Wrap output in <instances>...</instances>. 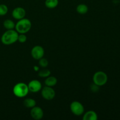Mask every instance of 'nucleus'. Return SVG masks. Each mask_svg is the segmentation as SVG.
Instances as JSON below:
<instances>
[{
    "mask_svg": "<svg viewBox=\"0 0 120 120\" xmlns=\"http://www.w3.org/2000/svg\"><path fill=\"white\" fill-rule=\"evenodd\" d=\"M45 4L47 8L49 9H53L58 5L59 1L58 0H46Z\"/></svg>",
    "mask_w": 120,
    "mask_h": 120,
    "instance_id": "obj_15",
    "label": "nucleus"
},
{
    "mask_svg": "<svg viewBox=\"0 0 120 120\" xmlns=\"http://www.w3.org/2000/svg\"><path fill=\"white\" fill-rule=\"evenodd\" d=\"M41 94L43 98L47 100H50L54 98L55 97V91L52 88V87L45 86L42 89L41 91Z\"/></svg>",
    "mask_w": 120,
    "mask_h": 120,
    "instance_id": "obj_6",
    "label": "nucleus"
},
{
    "mask_svg": "<svg viewBox=\"0 0 120 120\" xmlns=\"http://www.w3.org/2000/svg\"><path fill=\"white\" fill-rule=\"evenodd\" d=\"M4 27L7 30L13 29L15 27V25L14 22L11 19H6L3 23Z\"/></svg>",
    "mask_w": 120,
    "mask_h": 120,
    "instance_id": "obj_16",
    "label": "nucleus"
},
{
    "mask_svg": "<svg viewBox=\"0 0 120 120\" xmlns=\"http://www.w3.org/2000/svg\"><path fill=\"white\" fill-rule=\"evenodd\" d=\"M50 71L49 69H43L40 70L39 72L38 75L39 76L42 77H48V76H50Z\"/></svg>",
    "mask_w": 120,
    "mask_h": 120,
    "instance_id": "obj_17",
    "label": "nucleus"
},
{
    "mask_svg": "<svg viewBox=\"0 0 120 120\" xmlns=\"http://www.w3.org/2000/svg\"><path fill=\"white\" fill-rule=\"evenodd\" d=\"M36 101L34 99H33V98H28L23 101V105H24V106L26 108H29V109H32V108L34 107L35 106H36Z\"/></svg>",
    "mask_w": 120,
    "mask_h": 120,
    "instance_id": "obj_13",
    "label": "nucleus"
},
{
    "mask_svg": "<svg viewBox=\"0 0 120 120\" xmlns=\"http://www.w3.org/2000/svg\"><path fill=\"white\" fill-rule=\"evenodd\" d=\"M27 37L25 34H20L19 35H18V41L20 42V43H25L26 41Z\"/></svg>",
    "mask_w": 120,
    "mask_h": 120,
    "instance_id": "obj_20",
    "label": "nucleus"
},
{
    "mask_svg": "<svg viewBox=\"0 0 120 120\" xmlns=\"http://www.w3.org/2000/svg\"><path fill=\"white\" fill-rule=\"evenodd\" d=\"M28 89L32 93H37L42 89V84L37 80H33L30 81L28 84Z\"/></svg>",
    "mask_w": 120,
    "mask_h": 120,
    "instance_id": "obj_9",
    "label": "nucleus"
},
{
    "mask_svg": "<svg viewBox=\"0 0 120 120\" xmlns=\"http://www.w3.org/2000/svg\"><path fill=\"white\" fill-rule=\"evenodd\" d=\"M98 87L99 86H97L96 84H95L94 83L93 87H91V90H92L93 92H97V91H98V89H99Z\"/></svg>",
    "mask_w": 120,
    "mask_h": 120,
    "instance_id": "obj_21",
    "label": "nucleus"
},
{
    "mask_svg": "<svg viewBox=\"0 0 120 120\" xmlns=\"http://www.w3.org/2000/svg\"><path fill=\"white\" fill-rule=\"evenodd\" d=\"M57 83V79L53 76H48L46 79L45 81V83L46 86L49 87H53L54 86L56 85Z\"/></svg>",
    "mask_w": 120,
    "mask_h": 120,
    "instance_id": "obj_12",
    "label": "nucleus"
},
{
    "mask_svg": "<svg viewBox=\"0 0 120 120\" xmlns=\"http://www.w3.org/2000/svg\"><path fill=\"white\" fill-rule=\"evenodd\" d=\"M93 82L98 86L105 85L108 81V76L105 72L102 71H97L93 75Z\"/></svg>",
    "mask_w": 120,
    "mask_h": 120,
    "instance_id": "obj_4",
    "label": "nucleus"
},
{
    "mask_svg": "<svg viewBox=\"0 0 120 120\" xmlns=\"http://www.w3.org/2000/svg\"><path fill=\"white\" fill-rule=\"evenodd\" d=\"M29 90L27 84L24 83H18L13 88V93L16 97L22 98L28 95Z\"/></svg>",
    "mask_w": 120,
    "mask_h": 120,
    "instance_id": "obj_3",
    "label": "nucleus"
},
{
    "mask_svg": "<svg viewBox=\"0 0 120 120\" xmlns=\"http://www.w3.org/2000/svg\"><path fill=\"white\" fill-rule=\"evenodd\" d=\"M34 68H35V70H38V67H36V66H35L34 67Z\"/></svg>",
    "mask_w": 120,
    "mask_h": 120,
    "instance_id": "obj_22",
    "label": "nucleus"
},
{
    "mask_svg": "<svg viewBox=\"0 0 120 120\" xmlns=\"http://www.w3.org/2000/svg\"><path fill=\"white\" fill-rule=\"evenodd\" d=\"M30 116L35 120H39L42 119L43 117V111L39 107L35 106L32 108L30 111Z\"/></svg>",
    "mask_w": 120,
    "mask_h": 120,
    "instance_id": "obj_8",
    "label": "nucleus"
},
{
    "mask_svg": "<svg viewBox=\"0 0 120 120\" xmlns=\"http://www.w3.org/2000/svg\"><path fill=\"white\" fill-rule=\"evenodd\" d=\"M39 65L41 66L42 68H46L48 66V64H49V62H48V60L45 58H41L39 59Z\"/></svg>",
    "mask_w": 120,
    "mask_h": 120,
    "instance_id": "obj_19",
    "label": "nucleus"
},
{
    "mask_svg": "<svg viewBox=\"0 0 120 120\" xmlns=\"http://www.w3.org/2000/svg\"><path fill=\"white\" fill-rule=\"evenodd\" d=\"M70 108L71 112L76 116H81L84 111V108L83 104L77 101H73L70 104Z\"/></svg>",
    "mask_w": 120,
    "mask_h": 120,
    "instance_id": "obj_5",
    "label": "nucleus"
},
{
    "mask_svg": "<svg viewBox=\"0 0 120 120\" xmlns=\"http://www.w3.org/2000/svg\"><path fill=\"white\" fill-rule=\"evenodd\" d=\"M26 15L25 10L22 7H16L13 10L12 15L15 19L20 20L24 18Z\"/></svg>",
    "mask_w": 120,
    "mask_h": 120,
    "instance_id": "obj_10",
    "label": "nucleus"
},
{
    "mask_svg": "<svg viewBox=\"0 0 120 120\" xmlns=\"http://www.w3.org/2000/svg\"><path fill=\"white\" fill-rule=\"evenodd\" d=\"M45 51L43 48L41 46H35L31 50V55L35 60H39L44 56Z\"/></svg>",
    "mask_w": 120,
    "mask_h": 120,
    "instance_id": "obj_7",
    "label": "nucleus"
},
{
    "mask_svg": "<svg viewBox=\"0 0 120 120\" xmlns=\"http://www.w3.org/2000/svg\"><path fill=\"white\" fill-rule=\"evenodd\" d=\"M98 116L97 113L94 111H89L84 114L83 117V120H97Z\"/></svg>",
    "mask_w": 120,
    "mask_h": 120,
    "instance_id": "obj_11",
    "label": "nucleus"
},
{
    "mask_svg": "<svg viewBox=\"0 0 120 120\" xmlns=\"http://www.w3.org/2000/svg\"><path fill=\"white\" fill-rule=\"evenodd\" d=\"M8 11V8L6 5L0 4V16L6 15Z\"/></svg>",
    "mask_w": 120,
    "mask_h": 120,
    "instance_id": "obj_18",
    "label": "nucleus"
},
{
    "mask_svg": "<svg viewBox=\"0 0 120 120\" xmlns=\"http://www.w3.org/2000/svg\"><path fill=\"white\" fill-rule=\"evenodd\" d=\"M32 26V23L28 19L22 18L19 20L15 25L16 31L19 34H26L30 30Z\"/></svg>",
    "mask_w": 120,
    "mask_h": 120,
    "instance_id": "obj_2",
    "label": "nucleus"
},
{
    "mask_svg": "<svg viewBox=\"0 0 120 120\" xmlns=\"http://www.w3.org/2000/svg\"><path fill=\"white\" fill-rule=\"evenodd\" d=\"M76 11L79 14L83 15V14H86L87 12L88 11H89V8L86 5L81 4L77 5V8H76Z\"/></svg>",
    "mask_w": 120,
    "mask_h": 120,
    "instance_id": "obj_14",
    "label": "nucleus"
},
{
    "mask_svg": "<svg viewBox=\"0 0 120 120\" xmlns=\"http://www.w3.org/2000/svg\"><path fill=\"white\" fill-rule=\"evenodd\" d=\"M18 33L14 29L7 30L1 36V42L5 45L13 44L18 41Z\"/></svg>",
    "mask_w": 120,
    "mask_h": 120,
    "instance_id": "obj_1",
    "label": "nucleus"
}]
</instances>
